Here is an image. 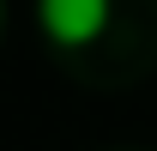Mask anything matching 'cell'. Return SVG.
Masks as SVG:
<instances>
[{
    "mask_svg": "<svg viewBox=\"0 0 157 151\" xmlns=\"http://www.w3.org/2000/svg\"><path fill=\"white\" fill-rule=\"evenodd\" d=\"M36 24L55 48L78 55L109 30V0H36Z\"/></svg>",
    "mask_w": 157,
    "mask_h": 151,
    "instance_id": "cell-1",
    "label": "cell"
},
{
    "mask_svg": "<svg viewBox=\"0 0 157 151\" xmlns=\"http://www.w3.org/2000/svg\"><path fill=\"white\" fill-rule=\"evenodd\" d=\"M0 18H6V6H0Z\"/></svg>",
    "mask_w": 157,
    "mask_h": 151,
    "instance_id": "cell-2",
    "label": "cell"
}]
</instances>
